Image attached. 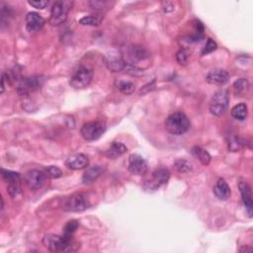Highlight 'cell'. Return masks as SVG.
Instances as JSON below:
<instances>
[{
	"mask_svg": "<svg viewBox=\"0 0 253 253\" xmlns=\"http://www.w3.org/2000/svg\"><path fill=\"white\" fill-rule=\"evenodd\" d=\"M43 244L51 252H74L80 248L73 239L72 236L58 235V234H46L43 238Z\"/></svg>",
	"mask_w": 253,
	"mask_h": 253,
	"instance_id": "obj_1",
	"label": "cell"
},
{
	"mask_svg": "<svg viewBox=\"0 0 253 253\" xmlns=\"http://www.w3.org/2000/svg\"><path fill=\"white\" fill-rule=\"evenodd\" d=\"M191 123L188 117L183 112H175L169 115L165 121L166 131L175 136H181L188 132Z\"/></svg>",
	"mask_w": 253,
	"mask_h": 253,
	"instance_id": "obj_2",
	"label": "cell"
},
{
	"mask_svg": "<svg viewBox=\"0 0 253 253\" xmlns=\"http://www.w3.org/2000/svg\"><path fill=\"white\" fill-rule=\"evenodd\" d=\"M92 79L93 70L88 66H80L70 77L69 84L74 89H83L90 85Z\"/></svg>",
	"mask_w": 253,
	"mask_h": 253,
	"instance_id": "obj_3",
	"label": "cell"
},
{
	"mask_svg": "<svg viewBox=\"0 0 253 253\" xmlns=\"http://www.w3.org/2000/svg\"><path fill=\"white\" fill-rule=\"evenodd\" d=\"M169 178H170V172L167 168L165 167L157 168L152 174V179L145 181L143 188L149 192L157 191L159 187H161L162 185H165L168 182Z\"/></svg>",
	"mask_w": 253,
	"mask_h": 253,
	"instance_id": "obj_4",
	"label": "cell"
},
{
	"mask_svg": "<svg viewBox=\"0 0 253 253\" xmlns=\"http://www.w3.org/2000/svg\"><path fill=\"white\" fill-rule=\"evenodd\" d=\"M229 102L228 91L226 89L218 90L212 97L210 111L214 116L220 117L224 114Z\"/></svg>",
	"mask_w": 253,
	"mask_h": 253,
	"instance_id": "obj_5",
	"label": "cell"
},
{
	"mask_svg": "<svg viewBox=\"0 0 253 253\" xmlns=\"http://www.w3.org/2000/svg\"><path fill=\"white\" fill-rule=\"evenodd\" d=\"M106 132V125L100 121L85 123L81 128V136L85 141L92 142L100 139Z\"/></svg>",
	"mask_w": 253,
	"mask_h": 253,
	"instance_id": "obj_6",
	"label": "cell"
},
{
	"mask_svg": "<svg viewBox=\"0 0 253 253\" xmlns=\"http://www.w3.org/2000/svg\"><path fill=\"white\" fill-rule=\"evenodd\" d=\"M90 203L86 195L83 193H76L64 201L63 209L65 212H82L88 209Z\"/></svg>",
	"mask_w": 253,
	"mask_h": 253,
	"instance_id": "obj_7",
	"label": "cell"
},
{
	"mask_svg": "<svg viewBox=\"0 0 253 253\" xmlns=\"http://www.w3.org/2000/svg\"><path fill=\"white\" fill-rule=\"evenodd\" d=\"M2 177L8 184L7 192L11 198H17L22 193L21 176L18 172L2 169Z\"/></svg>",
	"mask_w": 253,
	"mask_h": 253,
	"instance_id": "obj_8",
	"label": "cell"
},
{
	"mask_svg": "<svg viewBox=\"0 0 253 253\" xmlns=\"http://www.w3.org/2000/svg\"><path fill=\"white\" fill-rule=\"evenodd\" d=\"M43 81L44 79L41 76L24 77L19 80L17 85V93L21 96L29 95L38 90L42 86Z\"/></svg>",
	"mask_w": 253,
	"mask_h": 253,
	"instance_id": "obj_9",
	"label": "cell"
},
{
	"mask_svg": "<svg viewBox=\"0 0 253 253\" xmlns=\"http://www.w3.org/2000/svg\"><path fill=\"white\" fill-rule=\"evenodd\" d=\"M69 8L66 5V2L63 1H57L54 3L51 11L50 17V24L52 26H59L63 24L68 15Z\"/></svg>",
	"mask_w": 253,
	"mask_h": 253,
	"instance_id": "obj_10",
	"label": "cell"
},
{
	"mask_svg": "<svg viewBox=\"0 0 253 253\" xmlns=\"http://www.w3.org/2000/svg\"><path fill=\"white\" fill-rule=\"evenodd\" d=\"M47 176L44 171L38 169H31L24 175V181L28 188L32 191H37L43 187Z\"/></svg>",
	"mask_w": 253,
	"mask_h": 253,
	"instance_id": "obj_11",
	"label": "cell"
},
{
	"mask_svg": "<svg viewBox=\"0 0 253 253\" xmlns=\"http://www.w3.org/2000/svg\"><path fill=\"white\" fill-rule=\"evenodd\" d=\"M105 65L112 72H120L125 70L126 62L124 58L116 52H111L104 57Z\"/></svg>",
	"mask_w": 253,
	"mask_h": 253,
	"instance_id": "obj_12",
	"label": "cell"
},
{
	"mask_svg": "<svg viewBox=\"0 0 253 253\" xmlns=\"http://www.w3.org/2000/svg\"><path fill=\"white\" fill-rule=\"evenodd\" d=\"M128 169L134 175H137V176L145 175L149 169L148 162L140 155H136V154L131 155L129 158Z\"/></svg>",
	"mask_w": 253,
	"mask_h": 253,
	"instance_id": "obj_13",
	"label": "cell"
},
{
	"mask_svg": "<svg viewBox=\"0 0 253 253\" xmlns=\"http://www.w3.org/2000/svg\"><path fill=\"white\" fill-rule=\"evenodd\" d=\"M126 57L131 61L130 64L137 65V63L145 62L150 58V53L141 46H132L126 49Z\"/></svg>",
	"mask_w": 253,
	"mask_h": 253,
	"instance_id": "obj_14",
	"label": "cell"
},
{
	"mask_svg": "<svg viewBox=\"0 0 253 253\" xmlns=\"http://www.w3.org/2000/svg\"><path fill=\"white\" fill-rule=\"evenodd\" d=\"M239 192L241 194L243 205L247 211V214L249 217H252V208H253V202H252V192L251 188L245 181H240L238 183Z\"/></svg>",
	"mask_w": 253,
	"mask_h": 253,
	"instance_id": "obj_15",
	"label": "cell"
},
{
	"mask_svg": "<svg viewBox=\"0 0 253 253\" xmlns=\"http://www.w3.org/2000/svg\"><path fill=\"white\" fill-rule=\"evenodd\" d=\"M229 80V74L226 70L216 68L211 71L206 76V81L214 85H223Z\"/></svg>",
	"mask_w": 253,
	"mask_h": 253,
	"instance_id": "obj_16",
	"label": "cell"
},
{
	"mask_svg": "<svg viewBox=\"0 0 253 253\" xmlns=\"http://www.w3.org/2000/svg\"><path fill=\"white\" fill-rule=\"evenodd\" d=\"M89 165L88 158L83 154H76L69 157L65 161V166L71 170H81Z\"/></svg>",
	"mask_w": 253,
	"mask_h": 253,
	"instance_id": "obj_17",
	"label": "cell"
},
{
	"mask_svg": "<svg viewBox=\"0 0 253 253\" xmlns=\"http://www.w3.org/2000/svg\"><path fill=\"white\" fill-rule=\"evenodd\" d=\"M45 25V19L37 12H29L26 15V28L29 32H38Z\"/></svg>",
	"mask_w": 253,
	"mask_h": 253,
	"instance_id": "obj_18",
	"label": "cell"
},
{
	"mask_svg": "<svg viewBox=\"0 0 253 253\" xmlns=\"http://www.w3.org/2000/svg\"><path fill=\"white\" fill-rule=\"evenodd\" d=\"M105 171V167L102 165H94L89 168L84 172L82 176V182L84 184H91L95 180H97Z\"/></svg>",
	"mask_w": 253,
	"mask_h": 253,
	"instance_id": "obj_19",
	"label": "cell"
},
{
	"mask_svg": "<svg viewBox=\"0 0 253 253\" xmlns=\"http://www.w3.org/2000/svg\"><path fill=\"white\" fill-rule=\"evenodd\" d=\"M214 193L217 198L222 201H225L230 197V188L224 179L221 178L218 180L214 187Z\"/></svg>",
	"mask_w": 253,
	"mask_h": 253,
	"instance_id": "obj_20",
	"label": "cell"
},
{
	"mask_svg": "<svg viewBox=\"0 0 253 253\" xmlns=\"http://www.w3.org/2000/svg\"><path fill=\"white\" fill-rule=\"evenodd\" d=\"M126 152H128V148H126L124 144L122 143H118V142H114L106 151V157L109 159H116L120 157H122L123 155H125Z\"/></svg>",
	"mask_w": 253,
	"mask_h": 253,
	"instance_id": "obj_21",
	"label": "cell"
},
{
	"mask_svg": "<svg viewBox=\"0 0 253 253\" xmlns=\"http://www.w3.org/2000/svg\"><path fill=\"white\" fill-rule=\"evenodd\" d=\"M115 85L118 88V90L125 95H131L136 90V84L129 80L118 79V80H116Z\"/></svg>",
	"mask_w": 253,
	"mask_h": 253,
	"instance_id": "obj_22",
	"label": "cell"
},
{
	"mask_svg": "<svg viewBox=\"0 0 253 253\" xmlns=\"http://www.w3.org/2000/svg\"><path fill=\"white\" fill-rule=\"evenodd\" d=\"M191 153L203 165H209L210 164L212 158H211L210 154L206 150L202 149L201 147L196 146V147L192 148Z\"/></svg>",
	"mask_w": 253,
	"mask_h": 253,
	"instance_id": "obj_23",
	"label": "cell"
},
{
	"mask_svg": "<svg viewBox=\"0 0 253 253\" xmlns=\"http://www.w3.org/2000/svg\"><path fill=\"white\" fill-rule=\"evenodd\" d=\"M247 115H248V108L244 103L238 104L231 109V116L238 121H244L247 118Z\"/></svg>",
	"mask_w": 253,
	"mask_h": 253,
	"instance_id": "obj_24",
	"label": "cell"
},
{
	"mask_svg": "<svg viewBox=\"0 0 253 253\" xmlns=\"http://www.w3.org/2000/svg\"><path fill=\"white\" fill-rule=\"evenodd\" d=\"M233 90L236 95L244 96L249 90V82L245 78H239L233 83Z\"/></svg>",
	"mask_w": 253,
	"mask_h": 253,
	"instance_id": "obj_25",
	"label": "cell"
},
{
	"mask_svg": "<svg viewBox=\"0 0 253 253\" xmlns=\"http://www.w3.org/2000/svg\"><path fill=\"white\" fill-rule=\"evenodd\" d=\"M175 168L180 173H188L193 169V165L190 161L181 158L175 162Z\"/></svg>",
	"mask_w": 253,
	"mask_h": 253,
	"instance_id": "obj_26",
	"label": "cell"
},
{
	"mask_svg": "<svg viewBox=\"0 0 253 253\" xmlns=\"http://www.w3.org/2000/svg\"><path fill=\"white\" fill-rule=\"evenodd\" d=\"M44 172L47 178H50V179H58L63 176V171L58 166H55V165H51L47 167L44 170Z\"/></svg>",
	"mask_w": 253,
	"mask_h": 253,
	"instance_id": "obj_27",
	"label": "cell"
},
{
	"mask_svg": "<svg viewBox=\"0 0 253 253\" xmlns=\"http://www.w3.org/2000/svg\"><path fill=\"white\" fill-rule=\"evenodd\" d=\"M101 20V17L98 16H85L79 20V24L84 26H98Z\"/></svg>",
	"mask_w": 253,
	"mask_h": 253,
	"instance_id": "obj_28",
	"label": "cell"
},
{
	"mask_svg": "<svg viewBox=\"0 0 253 253\" xmlns=\"http://www.w3.org/2000/svg\"><path fill=\"white\" fill-rule=\"evenodd\" d=\"M79 223L77 221L72 220L69 221L64 226H63V234L67 235V236H72V234L76 231V229L78 228Z\"/></svg>",
	"mask_w": 253,
	"mask_h": 253,
	"instance_id": "obj_29",
	"label": "cell"
},
{
	"mask_svg": "<svg viewBox=\"0 0 253 253\" xmlns=\"http://www.w3.org/2000/svg\"><path fill=\"white\" fill-rule=\"evenodd\" d=\"M217 48H218L217 43H216L213 39L209 38L208 41H207V44H206L205 48H204L203 51H202V54H201V55H202V56H205V55L211 54V53H213L214 51H216Z\"/></svg>",
	"mask_w": 253,
	"mask_h": 253,
	"instance_id": "obj_30",
	"label": "cell"
},
{
	"mask_svg": "<svg viewBox=\"0 0 253 253\" xmlns=\"http://www.w3.org/2000/svg\"><path fill=\"white\" fill-rule=\"evenodd\" d=\"M189 58V53L186 50H180L177 54H176V61L178 62L179 64L184 65L187 63Z\"/></svg>",
	"mask_w": 253,
	"mask_h": 253,
	"instance_id": "obj_31",
	"label": "cell"
},
{
	"mask_svg": "<svg viewBox=\"0 0 253 253\" xmlns=\"http://www.w3.org/2000/svg\"><path fill=\"white\" fill-rule=\"evenodd\" d=\"M28 3L37 9H45L49 5V1H46V0H40V1L39 0L38 1H30L29 0Z\"/></svg>",
	"mask_w": 253,
	"mask_h": 253,
	"instance_id": "obj_32",
	"label": "cell"
},
{
	"mask_svg": "<svg viewBox=\"0 0 253 253\" xmlns=\"http://www.w3.org/2000/svg\"><path fill=\"white\" fill-rule=\"evenodd\" d=\"M89 5H90L93 9L99 10V9H103V8L107 5V2H105V1H90V2H89Z\"/></svg>",
	"mask_w": 253,
	"mask_h": 253,
	"instance_id": "obj_33",
	"label": "cell"
},
{
	"mask_svg": "<svg viewBox=\"0 0 253 253\" xmlns=\"http://www.w3.org/2000/svg\"><path fill=\"white\" fill-rule=\"evenodd\" d=\"M162 8L165 12H171V11L174 10V7H173L172 3H170V2H163L162 3Z\"/></svg>",
	"mask_w": 253,
	"mask_h": 253,
	"instance_id": "obj_34",
	"label": "cell"
},
{
	"mask_svg": "<svg viewBox=\"0 0 253 253\" xmlns=\"http://www.w3.org/2000/svg\"><path fill=\"white\" fill-rule=\"evenodd\" d=\"M240 252H247V251H252V247H247L246 245L245 246H243L240 250H239Z\"/></svg>",
	"mask_w": 253,
	"mask_h": 253,
	"instance_id": "obj_35",
	"label": "cell"
}]
</instances>
